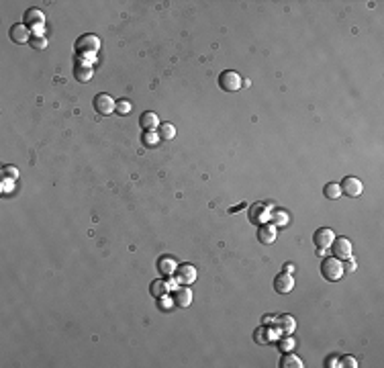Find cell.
Here are the masks:
<instances>
[{
	"mask_svg": "<svg viewBox=\"0 0 384 368\" xmlns=\"http://www.w3.org/2000/svg\"><path fill=\"white\" fill-rule=\"evenodd\" d=\"M292 270H294V264H290V262L284 264V272H286V274H292Z\"/></svg>",
	"mask_w": 384,
	"mask_h": 368,
	"instance_id": "obj_32",
	"label": "cell"
},
{
	"mask_svg": "<svg viewBox=\"0 0 384 368\" xmlns=\"http://www.w3.org/2000/svg\"><path fill=\"white\" fill-rule=\"evenodd\" d=\"M323 195H325V199H329V201H337V199L341 197L339 182H329V184H325Z\"/></svg>",
	"mask_w": 384,
	"mask_h": 368,
	"instance_id": "obj_23",
	"label": "cell"
},
{
	"mask_svg": "<svg viewBox=\"0 0 384 368\" xmlns=\"http://www.w3.org/2000/svg\"><path fill=\"white\" fill-rule=\"evenodd\" d=\"M294 289V280H292V274H286V272H282V274H278L276 278H274V291L280 293V295H288Z\"/></svg>",
	"mask_w": 384,
	"mask_h": 368,
	"instance_id": "obj_11",
	"label": "cell"
},
{
	"mask_svg": "<svg viewBox=\"0 0 384 368\" xmlns=\"http://www.w3.org/2000/svg\"><path fill=\"white\" fill-rule=\"evenodd\" d=\"M355 260H352V258H348V264H344V272H353L355 270Z\"/></svg>",
	"mask_w": 384,
	"mask_h": 368,
	"instance_id": "obj_31",
	"label": "cell"
},
{
	"mask_svg": "<svg viewBox=\"0 0 384 368\" xmlns=\"http://www.w3.org/2000/svg\"><path fill=\"white\" fill-rule=\"evenodd\" d=\"M74 49H76L78 56H82V58H94L96 53H98V49H100V39L96 37L94 33H86V35L78 37V41L74 43Z\"/></svg>",
	"mask_w": 384,
	"mask_h": 368,
	"instance_id": "obj_1",
	"label": "cell"
},
{
	"mask_svg": "<svg viewBox=\"0 0 384 368\" xmlns=\"http://www.w3.org/2000/svg\"><path fill=\"white\" fill-rule=\"evenodd\" d=\"M92 104H94V111L98 113V115H102V117L111 115L115 108H117V102L113 100V97H111V94H104V92L102 94H96Z\"/></svg>",
	"mask_w": 384,
	"mask_h": 368,
	"instance_id": "obj_3",
	"label": "cell"
},
{
	"mask_svg": "<svg viewBox=\"0 0 384 368\" xmlns=\"http://www.w3.org/2000/svg\"><path fill=\"white\" fill-rule=\"evenodd\" d=\"M131 108H133L131 100L123 99V100H117V108H115V111H117L119 115H129V113H131Z\"/></svg>",
	"mask_w": 384,
	"mask_h": 368,
	"instance_id": "obj_27",
	"label": "cell"
},
{
	"mask_svg": "<svg viewBox=\"0 0 384 368\" xmlns=\"http://www.w3.org/2000/svg\"><path fill=\"white\" fill-rule=\"evenodd\" d=\"M29 45H31L35 51H41V49L47 47V39H45L43 35H33L31 41H29Z\"/></svg>",
	"mask_w": 384,
	"mask_h": 368,
	"instance_id": "obj_26",
	"label": "cell"
},
{
	"mask_svg": "<svg viewBox=\"0 0 384 368\" xmlns=\"http://www.w3.org/2000/svg\"><path fill=\"white\" fill-rule=\"evenodd\" d=\"M172 303L176 305V307H188L190 303H192V291L188 289V286H180V289H176L174 291V297H172Z\"/></svg>",
	"mask_w": 384,
	"mask_h": 368,
	"instance_id": "obj_12",
	"label": "cell"
},
{
	"mask_svg": "<svg viewBox=\"0 0 384 368\" xmlns=\"http://www.w3.org/2000/svg\"><path fill=\"white\" fill-rule=\"evenodd\" d=\"M270 221H272V225H286L288 223V213L282 211V209H274L270 213Z\"/></svg>",
	"mask_w": 384,
	"mask_h": 368,
	"instance_id": "obj_24",
	"label": "cell"
},
{
	"mask_svg": "<svg viewBox=\"0 0 384 368\" xmlns=\"http://www.w3.org/2000/svg\"><path fill=\"white\" fill-rule=\"evenodd\" d=\"M280 366L282 368H303V362H300V358L294 356L292 352H284V356L280 360Z\"/></svg>",
	"mask_w": 384,
	"mask_h": 368,
	"instance_id": "obj_20",
	"label": "cell"
},
{
	"mask_svg": "<svg viewBox=\"0 0 384 368\" xmlns=\"http://www.w3.org/2000/svg\"><path fill=\"white\" fill-rule=\"evenodd\" d=\"M333 239H335V234L329 227H321V229H317L315 231V235H313V241H315V245H317L319 250H327V248H331V243H333Z\"/></svg>",
	"mask_w": 384,
	"mask_h": 368,
	"instance_id": "obj_8",
	"label": "cell"
},
{
	"mask_svg": "<svg viewBox=\"0 0 384 368\" xmlns=\"http://www.w3.org/2000/svg\"><path fill=\"white\" fill-rule=\"evenodd\" d=\"M276 325H278V332H282L284 335H290V334L294 332V327H296V323H294V319H292L290 315H282V317H278V319H276Z\"/></svg>",
	"mask_w": 384,
	"mask_h": 368,
	"instance_id": "obj_19",
	"label": "cell"
},
{
	"mask_svg": "<svg viewBox=\"0 0 384 368\" xmlns=\"http://www.w3.org/2000/svg\"><path fill=\"white\" fill-rule=\"evenodd\" d=\"M292 348H294V342H292V337H282L280 339V350L282 352H292Z\"/></svg>",
	"mask_w": 384,
	"mask_h": 368,
	"instance_id": "obj_29",
	"label": "cell"
},
{
	"mask_svg": "<svg viewBox=\"0 0 384 368\" xmlns=\"http://www.w3.org/2000/svg\"><path fill=\"white\" fill-rule=\"evenodd\" d=\"M2 178L4 180H17L19 178V170L15 166H4L2 168Z\"/></svg>",
	"mask_w": 384,
	"mask_h": 368,
	"instance_id": "obj_28",
	"label": "cell"
},
{
	"mask_svg": "<svg viewBox=\"0 0 384 368\" xmlns=\"http://www.w3.org/2000/svg\"><path fill=\"white\" fill-rule=\"evenodd\" d=\"M158 307H161L163 311H168V309H170V305H168V303H160V301H158Z\"/></svg>",
	"mask_w": 384,
	"mask_h": 368,
	"instance_id": "obj_33",
	"label": "cell"
},
{
	"mask_svg": "<svg viewBox=\"0 0 384 368\" xmlns=\"http://www.w3.org/2000/svg\"><path fill=\"white\" fill-rule=\"evenodd\" d=\"M321 274L329 282H337L344 276V264H341V260H337V258H327L321 264Z\"/></svg>",
	"mask_w": 384,
	"mask_h": 368,
	"instance_id": "obj_2",
	"label": "cell"
},
{
	"mask_svg": "<svg viewBox=\"0 0 384 368\" xmlns=\"http://www.w3.org/2000/svg\"><path fill=\"white\" fill-rule=\"evenodd\" d=\"M270 213H272V209L268 202H257L250 209V221L254 225H264L266 221H270Z\"/></svg>",
	"mask_w": 384,
	"mask_h": 368,
	"instance_id": "obj_5",
	"label": "cell"
},
{
	"mask_svg": "<svg viewBox=\"0 0 384 368\" xmlns=\"http://www.w3.org/2000/svg\"><path fill=\"white\" fill-rule=\"evenodd\" d=\"M10 39L12 41H15V43H29V41H31V29H29V27H27L25 23H17V25H12L10 27Z\"/></svg>",
	"mask_w": 384,
	"mask_h": 368,
	"instance_id": "obj_10",
	"label": "cell"
},
{
	"mask_svg": "<svg viewBox=\"0 0 384 368\" xmlns=\"http://www.w3.org/2000/svg\"><path fill=\"white\" fill-rule=\"evenodd\" d=\"M158 270H160V274H166V276L174 274L176 272V260L170 256H161L158 260Z\"/></svg>",
	"mask_w": 384,
	"mask_h": 368,
	"instance_id": "obj_17",
	"label": "cell"
},
{
	"mask_svg": "<svg viewBox=\"0 0 384 368\" xmlns=\"http://www.w3.org/2000/svg\"><path fill=\"white\" fill-rule=\"evenodd\" d=\"M74 78L78 82H88L92 78V67L88 64H82V66H76V70H74Z\"/></svg>",
	"mask_w": 384,
	"mask_h": 368,
	"instance_id": "obj_22",
	"label": "cell"
},
{
	"mask_svg": "<svg viewBox=\"0 0 384 368\" xmlns=\"http://www.w3.org/2000/svg\"><path fill=\"white\" fill-rule=\"evenodd\" d=\"M339 188H341V195H348L350 199L360 197V195H362V190H364V186H362L360 178H355V176H346V178L341 180Z\"/></svg>",
	"mask_w": 384,
	"mask_h": 368,
	"instance_id": "obj_6",
	"label": "cell"
},
{
	"mask_svg": "<svg viewBox=\"0 0 384 368\" xmlns=\"http://www.w3.org/2000/svg\"><path fill=\"white\" fill-rule=\"evenodd\" d=\"M219 86H221L225 92H235L241 88V76L237 72L225 70L221 76H219Z\"/></svg>",
	"mask_w": 384,
	"mask_h": 368,
	"instance_id": "obj_4",
	"label": "cell"
},
{
	"mask_svg": "<svg viewBox=\"0 0 384 368\" xmlns=\"http://www.w3.org/2000/svg\"><path fill=\"white\" fill-rule=\"evenodd\" d=\"M257 239L264 245H270L276 241V225H259L257 229Z\"/></svg>",
	"mask_w": 384,
	"mask_h": 368,
	"instance_id": "obj_13",
	"label": "cell"
},
{
	"mask_svg": "<svg viewBox=\"0 0 384 368\" xmlns=\"http://www.w3.org/2000/svg\"><path fill=\"white\" fill-rule=\"evenodd\" d=\"M158 135H160V139L170 141V139H174V135H176V127L172 125V123H160Z\"/></svg>",
	"mask_w": 384,
	"mask_h": 368,
	"instance_id": "obj_21",
	"label": "cell"
},
{
	"mask_svg": "<svg viewBox=\"0 0 384 368\" xmlns=\"http://www.w3.org/2000/svg\"><path fill=\"white\" fill-rule=\"evenodd\" d=\"M168 291H170V282H166V280H154L152 282V286H149V293H152V297L154 299H163L168 295Z\"/></svg>",
	"mask_w": 384,
	"mask_h": 368,
	"instance_id": "obj_16",
	"label": "cell"
},
{
	"mask_svg": "<svg viewBox=\"0 0 384 368\" xmlns=\"http://www.w3.org/2000/svg\"><path fill=\"white\" fill-rule=\"evenodd\" d=\"M139 125H141V129H145V131H154V129H158V127H160V119H158V115H156V113L147 111V113H143V115H141Z\"/></svg>",
	"mask_w": 384,
	"mask_h": 368,
	"instance_id": "obj_15",
	"label": "cell"
},
{
	"mask_svg": "<svg viewBox=\"0 0 384 368\" xmlns=\"http://www.w3.org/2000/svg\"><path fill=\"white\" fill-rule=\"evenodd\" d=\"M339 362H341V366H348V368H355V366H358V360L352 358V356H344Z\"/></svg>",
	"mask_w": 384,
	"mask_h": 368,
	"instance_id": "obj_30",
	"label": "cell"
},
{
	"mask_svg": "<svg viewBox=\"0 0 384 368\" xmlns=\"http://www.w3.org/2000/svg\"><path fill=\"white\" fill-rule=\"evenodd\" d=\"M141 141H143V145H145L147 149H154V147L160 143V135L154 133V131H147L143 137H141Z\"/></svg>",
	"mask_w": 384,
	"mask_h": 368,
	"instance_id": "obj_25",
	"label": "cell"
},
{
	"mask_svg": "<svg viewBox=\"0 0 384 368\" xmlns=\"http://www.w3.org/2000/svg\"><path fill=\"white\" fill-rule=\"evenodd\" d=\"M331 252H333V258L337 260H348L352 258V243L348 237H335L333 243H331Z\"/></svg>",
	"mask_w": 384,
	"mask_h": 368,
	"instance_id": "obj_7",
	"label": "cell"
},
{
	"mask_svg": "<svg viewBox=\"0 0 384 368\" xmlns=\"http://www.w3.org/2000/svg\"><path fill=\"white\" fill-rule=\"evenodd\" d=\"M23 21H25V25L29 27V29H31V27H39L41 23H43V12H41L39 8H29L23 15Z\"/></svg>",
	"mask_w": 384,
	"mask_h": 368,
	"instance_id": "obj_14",
	"label": "cell"
},
{
	"mask_svg": "<svg viewBox=\"0 0 384 368\" xmlns=\"http://www.w3.org/2000/svg\"><path fill=\"white\" fill-rule=\"evenodd\" d=\"M274 330H266V327H259V330H256V334H254V339L257 344H270V342H274V339H278V334H272Z\"/></svg>",
	"mask_w": 384,
	"mask_h": 368,
	"instance_id": "obj_18",
	"label": "cell"
},
{
	"mask_svg": "<svg viewBox=\"0 0 384 368\" xmlns=\"http://www.w3.org/2000/svg\"><path fill=\"white\" fill-rule=\"evenodd\" d=\"M176 280L180 282V284H184V286H188V284H192L196 280V268L192 266V264H180L176 268Z\"/></svg>",
	"mask_w": 384,
	"mask_h": 368,
	"instance_id": "obj_9",
	"label": "cell"
}]
</instances>
